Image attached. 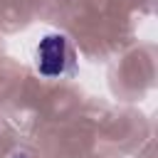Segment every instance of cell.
<instances>
[{
    "label": "cell",
    "mask_w": 158,
    "mask_h": 158,
    "mask_svg": "<svg viewBox=\"0 0 158 158\" xmlns=\"http://www.w3.org/2000/svg\"><path fill=\"white\" fill-rule=\"evenodd\" d=\"M72 64V47L67 42L64 35L59 32H49L40 40L37 49H35V67L42 77L47 79H57L62 74H67Z\"/></svg>",
    "instance_id": "cell-1"
}]
</instances>
